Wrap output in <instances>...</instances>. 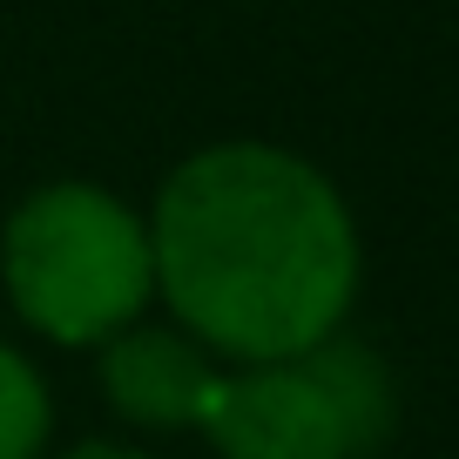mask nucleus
Returning <instances> with one entry per match:
<instances>
[{"instance_id":"nucleus-2","label":"nucleus","mask_w":459,"mask_h":459,"mask_svg":"<svg viewBox=\"0 0 459 459\" xmlns=\"http://www.w3.org/2000/svg\"><path fill=\"white\" fill-rule=\"evenodd\" d=\"M0 298L41 344H108L156 304L149 216L88 176L28 189L0 223Z\"/></svg>"},{"instance_id":"nucleus-4","label":"nucleus","mask_w":459,"mask_h":459,"mask_svg":"<svg viewBox=\"0 0 459 459\" xmlns=\"http://www.w3.org/2000/svg\"><path fill=\"white\" fill-rule=\"evenodd\" d=\"M95 378H101V399H108V412L122 426L196 432L210 399H216L223 359H210L183 325L135 317L129 331H115L108 344H95Z\"/></svg>"},{"instance_id":"nucleus-6","label":"nucleus","mask_w":459,"mask_h":459,"mask_svg":"<svg viewBox=\"0 0 459 459\" xmlns=\"http://www.w3.org/2000/svg\"><path fill=\"white\" fill-rule=\"evenodd\" d=\"M55 459H162V453L129 446V439H82V446H68V453H55Z\"/></svg>"},{"instance_id":"nucleus-1","label":"nucleus","mask_w":459,"mask_h":459,"mask_svg":"<svg viewBox=\"0 0 459 459\" xmlns=\"http://www.w3.org/2000/svg\"><path fill=\"white\" fill-rule=\"evenodd\" d=\"M156 304L223 365L304 359L338 338L365 284L359 216L284 143L189 149L149 196Z\"/></svg>"},{"instance_id":"nucleus-3","label":"nucleus","mask_w":459,"mask_h":459,"mask_svg":"<svg viewBox=\"0 0 459 459\" xmlns=\"http://www.w3.org/2000/svg\"><path fill=\"white\" fill-rule=\"evenodd\" d=\"M196 432L216 459H372L351 405L311 351L277 365H223Z\"/></svg>"},{"instance_id":"nucleus-5","label":"nucleus","mask_w":459,"mask_h":459,"mask_svg":"<svg viewBox=\"0 0 459 459\" xmlns=\"http://www.w3.org/2000/svg\"><path fill=\"white\" fill-rule=\"evenodd\" d=\"M55 392L14 338H0V459H48Z\"/></svg>"}]
</instances>
